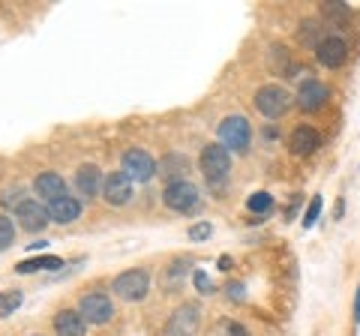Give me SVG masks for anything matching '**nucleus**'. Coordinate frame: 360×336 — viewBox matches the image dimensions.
Instances as JSON below:
<instances>
[{
  "mask_svg": "<svg viewBox=\"0 0 360 336\" xmlns=\"http://www.w3.org/2000/svg\"><path fill=\"white\" fill-rule=\"evenodd\" d=\"M198 165H201V172H205L210 186H222L231 174V150L222 148V144H207V148L201 150Z\"/></svg>",
  "mask_w": 360,
  "mask_h": 336,
  "instance_id": "1",
  "label": "nucleus"
},
{
  "mask_svg": "<svg viewBox=\"0 0 360 336\" xmlns=\"http://www.w3.org/2000/svg\"><path fill=\"white\" fill-rule=\"evenodd\" d=\"M219 144L222 148H229V150H238L243 153L246 148H250V138H252V129H250V120L240 117V115H231V117H225L219 123Z\"/></svg>",
  "mask_w": 360,
  "mask_h": 336,
  "instance_id": "2",
  "label": "nucleus"
},
{
  "mask_svg": "<svg viewBox=\"0 0 360 336\" xmlns=\"http://www.w3.org/2000/svg\"><path fill=\"white\" fill-rule=\"evenodd\" d=\"M255 108L262 111L264 117L276 120V117H283L285 111L291 108V96H288L285 87L264 84V87H258V93H255Z\"/></svg>",
  "mask_w": 360,
  "mask_h": 336,
  "instance_id": "3",
  "label": "nucleus"
},
{
  "mask_svg": "<svg viewBox=\"0 0 360 336\" xmlns=\"http://www.w3.org/2000/svg\"><path fill=\"white\" fill-rule=\"evenodd\" d=\"M162 201H165V207H172L177 210V214H189L193 207H198V186L195 183H189V181H177V183H168L162 189Z\"/></svg>",
  "mask_w": 360,
  "mask_h": 336,
  "instance_id": "4",
  "label": "nucleus"
},
{
  "mask_svg": "<svg viewBox=\"0 0 360 336\" xmlns=\"http://www.w3.org/2000/svg\"><path fill=\"white\" fill-rule=\"evenodd\" d=\"M78 312L84 316L87 324H108L111 318H115V304H111V297L105 295V291H90V295L82 297Z\"/></svg>",
  "mask_w": 360,
  "mask_h": 336,
  "instance_id": "5",
  "label": "nucleus"
},
{
  "mask_svg": "<svg viewBox=\"0 0 360 336\" xmlns=\"http://www.w3.org/2000/svg\"><path fill=\"white\" fill-rule=\"evenodd\" d=\"M111 291H115L117 297L123 300H144L148 297V291H150V276L144 273V271H127V273H120L115 283H111Z\"/></svg>",
  "mask_w": 360,
  "mask_h": 336,
  "instance_id": "6",
  "label": "nucleus"
},
{
  "mask_svg": "<svg viewBox=\"0 0 360 336\" xmlns=\"http://www.w3.org/2000/svg\"><path fill=\"white\" fill-rule=\"evenodd\" d=\"M120 172L127 174L132 183H144V181H150V177L156 174V162H153L150 153L132 148V150L123 153V168H120Z\"/></svg>",
  "mask_w": 360,
  "mask_h": 336,
  "instance_id": "7",
  "label": "nucleus"
},
{
  "mask_svg": "<svg viewBox=\"0 0 360 336\" xmlns=\"http://www.w3.org/2000/svg\"><path fill=\"white\" fill-rule=\"evenodd\" d=\"M15 219L21 222V228H27V231H42L45 226H49V207H42L37 198H25V201H18V207H15Z\"/></svg>",
  "mask_w": 360,
  "mask_h": 336,
  "instance_id": "8",
  "label": "nucleus"
},
{
  "mask_svg": "<svg viewBox=\"0 0 360 336\" xmlns=\"http://www.w3.org/2000/svg\"><path fill=\"white\" fill-rule=\"evenodd\" d=\"M315 58H319L324 70H340L348 60V42L342 37H324V42L315 49Z\"/></svg>",
  "mask_w": 360,
  "mask_h": 336,
  "instance_id": "9",
  "label": "nucleus"
},
{
  "mask_svg": "<svg viewBox=\"0 0 360 336\" xmlns=\"http://www.w3.org/2000/svg\"><path fill=\"white\" fill-rule=\"evenodd\" d=\"M103 198L108 201L111 207L127 205V201L132 198V181L123 172H111L103 181Z\"/></svg>",
  "mask_w": 360,
  "mask_h": 336,
  "instance_id": "10",
  "label": "nucleus"
},
{
  "mask_svg": "<svg viewBox=\"0 0 360 336\" xmlns=\"http://www.w3.org/2000/svg\"><path fill=\"white\" fill-rule=\"evenodd\" d=\"M321 148V136L312 127H297L288 136V150L291 156H312L315 150Z\"/></svg>",
  "mask_w": 360,
  "mask_h": 336,
  "instance_id": "11",
  "label": "nucleus"
},
{
  "mask_svg": "<svg viewBox=\"0 0 360 336\" xmlns=\"http://www.w3.org/2000/svg\"><path fill=\"white\" fill-rule=\"evenodd\" d=\"M324 103H328V87L321 82H315V78H307L297 91V105L303 111H321Z\"/></svg>",
  "mask_w": 360,
  "mask_h": 336,
  "instance_id": "12",
  "label": "nucleus"
},
{
  "mask_svg": "<svg viewBox=\"0 0 360 336\" xmlns=\"http://www.w3.org/2000/svg\"><path fill=\"white\" fill-rule=\"evenodd\" d=\"M78 214H82V201L72 198V195H63V198L49 205V219L58 222V226H70V222L78 219Z\"/></svg>",
  "mask_w": 360,
  "mask_h": 336,
  "instance_id": "13",
  "label": "nucleus"
},
{
  "mask_svg": "<svg viewBox=\"0 0 360 336\" xmlns=\"http://www.w3.org/2000/svg\"><path fill=\"white\" fill-rule=\"evenodd\" d=\"M54 330H58V336H84L87 321L78 309H60L54 316Z\"/></svg>",
  "mask_w": 360,
  "mask_h": 336,
  "instance_id": "14",
  "label": "nucleus"
},
{
  "mask_svg": "<svg viewBox=\"0 0 360 336\" xmlns=\"http://www.w3.org/2000/svg\"><path fill=\"white\" fill-rule=\"evenodd\" d=\"M198 328V309L195 306H184V309H177L172 321H168V328H165V336H189Z\"/></svg>",
  "mask_w": 360,
  "mask_h": 336,
  "instance_id": "15",
  "label": "nucleus"
},
{
  "mask_svg": "<svg viewBox=\"0 0 360 336\" xmlns=\"http://www.w3.org/2000/svg\"><path fill=\"white\" fill-rule=\"evenodd\" d=\"M37 193L42 195V198H49V205L51 201H58V198H63L66 195V181L58 174V172H42L39 177H37Z\"/></svg>",
  "mask_w": 360,
  "mask_h": 336,
  "instance_id": "16",
  "label": "nucleus"
},
{
  "mask_svg": "<svg viewBox=\"0 0 360 336\" xmlns=\"http://www.w3.org/2000/svg\"><path fill=\"white\" fill-rule=\"evenodd\" d=\"M189 172V162H186V156H180V153H168L165 160L156 162V174L165 177L168 183H177V181H184V174Z\"/></svg>",
  "mask_w": 360,
  "mask_h": 336,
  "instance_id": "17",
  "label": "nucleus"
},
{
  "mask_svg": "<svg viewBox=\"0 0 360 336\" xmlns=\"http://www.w3.org/2000/svg\"><path fill=\"white\" fill-rule=\"evenodd\" d=\"M75 186H78V193H82L84 198L96 195L99 189H103V174H99V168L96 165H82L78 168V174H75Z\"/></svg>",
  "mask_w": 360,
  "mask_h": 336,
  "instance_id": "18",
  "label": "nucleus"
},
{
  "mask_svg": "<svg viewBox=\"0 0 360 336\" xmlns=\"http://www.w3.org/2000/svg\"><path fill=\"white\" fill-rule=\"evenodd\" d=\"M267 63H270V70H276V75H283V78H297V66L291 63V54L285 46H270V54H267Z\"/></svg>",
  "mask_w": 360,
  "mask_h": 336,
  "instance_id": "19",
  "label": "nucleus"
},
{
  "mask_svg": "<svg viewBox=\"0 0 360 336\" xmlns=\"http://www.w3.org/2000/svg\"><path fill=\"white\" fill-rule=\"evenodd\" d=\"M297 39H300V46H307V49H319L321 42H324V27H321L315 18L300 21V27H297Z\"/></svg>",
  "mask_w": 360,
  "mask_h": 336,
  "instance_id": "20",
  "label": "nucleus"
},
{
  "mask_svg": "<svg viewBox=\"0 0 360 336\" xmlns=\"http://www.w3.org/2000/svg\"><path fill=\"white\" fill-rule=\"evenodd\" d=\"M60 267H63V259H58V255H39V259L21 261L15 271L18 273H37V271H60Z\"/></svg>",
  "mask_w": 360,
  "mask_h": 336,
  "instance_id": "21",
  "label": "nucleus"
},
{
  "mask_svg": "<svg viewBox=\"0 0 360 336\" xmlns=\"http://www.w3.org/2000/svg\"><path fill=\"white\" fill-rule=\"evenodd\" d=\"M21 306V291H0V318L13 316Z\"/></svg>",
  "mask_w": 360,
  "mask_h": 336,
  "instance_id": "22",
  "label": "nucleus"
},
{
  "mask_svg": "<svg viewBox=\"0 0 360 336\" xmlns=\"http://www.w3.org/2000/svg\"><path fill=\"white\" fill-rule=\"evenodd\" d=\"M246 207H250L252 214H267V210L274 207V195L270 193H252L250 201H246Z\"/></svg>",
  "mask_w": 360,
  "mask_h": 336,
  "instance_id": "23",
  "label": "nucleus"
},
{
  "mask_svg": "<svg viewBox=\"0 0 360 336\" xmlns=\"http://www.w3.org/2000/svg\"><path fill=\"white\" fill-rule=\"evenodd\" d=\"M15 243V222L9 217H0V252Z\"/></svg>",
  "mask_w": 360,
  "mask_h": 336,
  "instance_id": "24",
  "label": "nucleus"
},
{
  "mask_svg": "<svg viewBox=\"0 0 360 336\" xmlns=\"http://www.w3.org/2000/svg\"><path fill=\"white\" fill-rule=\"evenodd\" d=\"M321 15L333 21H345L352 15V9H348V4H321Z\"/></svg>",
  "mask_w": 360,
  "mask_h": 336,
  "instance_id": "25",
  "label": "nucleus"
},
{
  "mask_svg": "<svg viewBox=\"0 0 360 336\" xmlns=\"http://www.w3.org/2000/svg\"><path fill=\"white\" fill-rule=\"evenodd\" d=\"M319 214H321V195H315L309 201V207H307V217H303V228H312L315 219H319Z\"/></svg>",
  "mask_w": 360,
  "mask_h": 336,
  "instance_id": "26",
  "label": "nucleus"
},
{
  "mask_svg": "<svg viewBox=\"0 0 360 336\" xmlns=\"http://www.w3.org/2000/svg\"><path fill=\"white\" fill-rule=\"evenodd\" d=\"M210 222H198V226H193V228H189V238H193V240H207L210 238Z\"/></svg>",
  "mask_w": 360,
  "mask_h": 336,
  "instance_id": "27",
  "label": "nucleus"
},
{
  "mask_svg": "<svg viewBox=\"0 0 360 336\" xmlns=\"http://www.w3.org/2000/svg\"><path fill=\"white\" fill-rule=\"evenodd\" d=\"M195 288L201 291V295H210V291H213V285H210V279H207V273H201V271H195Z\"/></svg>",
  "mask_w": 360,
  "mask_h": 336,
  "instance_id": "28",
  "label": "nucleus"
},
{
  "mask_svg": "<svg viewBox=\"0 0 360 336\" xmlns=\"http://www.w3.org/2000/svg\"><path fill=\"white\" fill-rule=\"evenodd\" d=\"M229 336H250V333H246L240 324H234V321H231V324H229Z\"/></svg>",
  "mask_w": 360,
  "mask_h": 336,
  "instance_id": "29",
  "label": "nucleus"
},
{
  "mask_svg": "<svg viewBox=\"0 0 360 336\" xmlns=\"http://www.w3.org/2000/svg\"><path fill=\"white\" fill-rule=\"evenodd\" d=\"M229 295H231L234 300H243V285H231V288H229Z\"/></svg>",
  "mask_w": 360,
  "mask_h": 336,
  "instance_id": "30",
  "label": "nucleus"
},
{
  "mask_svg": "<svg viewBox=\"0 0 360 336\" xmlns=\"http://www.w3.org/2000/svg\"><path fill=\"white\" fill-rule=\"evenodd\" d=\"M354 321H360V288H357V300H354Z\"/></svg>",
  "mask_w": 360,
  "mask_h": 336,
  "instance_id": "31",
  "label": "nucleus"
},
{
  "mask_svg": "<svg viewBox=\"0 0 360 336\" xmlns=\"http://www.w3.org/2000/svg\"><path fill=\"white\" fill-rule=\"evenodd\" d=\"M231 267V259H219V271H229Z\"/></svg>",
  "mask_w": 360,
  "mask_h": 336,
  "instance_id": "32",
  "label": "nucleus"
}]
</instances>
